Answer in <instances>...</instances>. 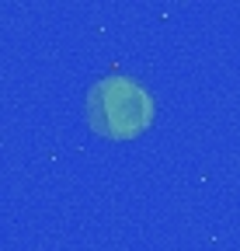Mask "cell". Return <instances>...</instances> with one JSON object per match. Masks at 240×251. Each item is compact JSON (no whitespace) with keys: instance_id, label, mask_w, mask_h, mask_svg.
Instances as JSON below:
<instances>
[{"instance_id":"1","label":"cell","mask_w":240,"mask_h":251,"mask_svg":"<svg viewBox=\"0 0 240 251\" xmlns=\"http://www.w3.org/2000/svg\"><path fill=\"white\" fill-rule=\"evenodd\" d=\"M84 119L105 140H132L153 122V94L122 74L101 77L87 87Z\"/></svg>"}]
</instances>
